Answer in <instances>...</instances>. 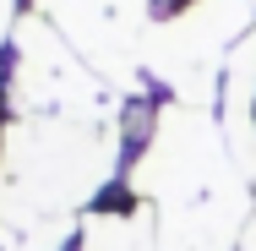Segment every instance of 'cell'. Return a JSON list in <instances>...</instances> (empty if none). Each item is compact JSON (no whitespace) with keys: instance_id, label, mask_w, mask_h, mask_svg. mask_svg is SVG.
Here are the masks:
<instances>
[{"instance_id":"obj_1","label":"cell","mask_w":256,"mask_h":251,"mask_svg":"<svg viewBox=\"0 0 256 251\" xmlns=\"http://www.w3.org/2000/svg\"><path fill=\"white\" fill-rule=\"evenodd\" d=\"M6 22H11V0H0V33H6Z\"/></svg>"}]
</instances>
